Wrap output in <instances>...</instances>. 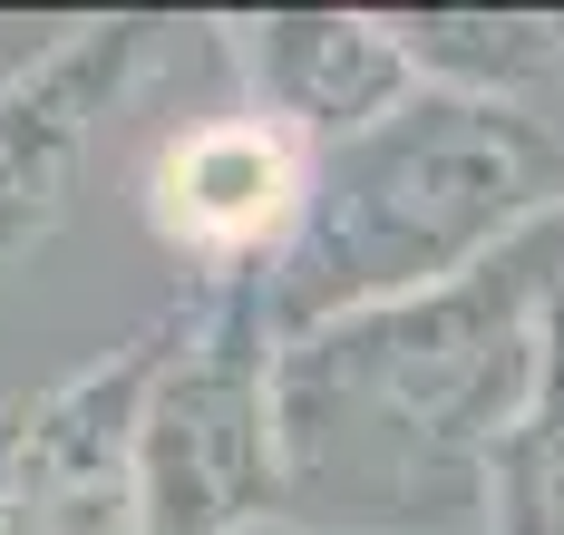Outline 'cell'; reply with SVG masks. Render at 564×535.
Listing matches in <instances>:
<instances>
[{
    "label": "cell",
    "instance_id": "obj_1",
    "mask_svg": "<svg viewBox=\"0 0 564 535\" xmlns=\"http://www.w3.org/2000/svg\"><path fill=\"white\" fill-rule=\"evenodd\" d=\"M564 283V225L467 283L380 302L282 341V526L322 535H487V448L535 370Z\"/></svg>",
    "mask_w": 564,
    "mask_h": 535
},
{
    "label": "cell",
    "instance_id": "obj_2",
    "mask_svg": "<svg viewBox=\"0 0 564 535\" xmlns=\"http://www.w3.org/2000/svg\"><path fill=\"white\" fill-rule=\"evenodd\" d=\"M564 225V108L419 88L399 118L312 156L302 234L282 243L273 321L322 331L380 302L467 283L477 263Z\"/></svg>",
    "mask_w": 564,
    "mask_h": 535
},
{
    "label": "cell",
    "instance_id": "obj_3",
    "mask_svg": "<svg viewBox=\"0 0 564 535\" xmlns=\"http://www.w3.org/2000/svg\"><path fill=\"white\" fill-rule=\"evenodd\" d=\"M282 321L263 273L195 283L166 312V360L137 428L147 535H263L282 526Z\"/></svg>",
    "mask_w": 564,
    "mask_h": 535
},
{
    "label": "cell",
    "instance_id": "obj_4",
    "mask_svg": "<svg viewBox=\"0 0 564 535\" xmlns=\"http://www.w3.org/2000/svg\"><path fill=\"white\" fill-rule=\"evenodd\" d=\"M166 360V312L98 351L78 380L20 400V438L0 468V535H147L137 526V428Z\"/></svg>",
    "mask_w": 564,
    "mask_h": 535
},
{
    "label": "cell",
    "instance_id": "obj_5",
    "mask_svg": "<svg viewBox=\"0 0 564 535\" xmlns=\"http://www.w3.org/2000/svg\"><path fill=\"white\" fill-rule=\"evenodd\" d=\"M147 50H156L147 20H78L40 59L0 68V283L58 234V215L88 176L117 98L137 88Z\"/></svg>",
    "mask_w": 564,
    "mask_h": 535
},
{
    "label": "cell",
    "instance_id": "obj_6",
    "mask_svg": "<svg viewBox=\"0 0 564 535\" xmlns=\"http://www.w3.org/2000/svg\"><path fill=\"white\" fill-rule=\"evenodd\" d=\"M302 205H312V146L292 127H273L263 108L195 118L147 156V225L205 283L273 273L282 243L302 234Z\"/></svg>",
    "mask_w": 564,
    "mask_h": 535
},
{
    "label": "cell",
    "instance_id": "obj_7",
    "mask_svg": "<svg viewBox=\"0 0 564 535\" xmlns=\"http://www.w3.org/2000/svg\"><path fill=\"white\" fill-rule=\"evenodd\" d=\"M234 59L253 78V108L273 127H292L312 156L399 118L419 98V68H409V50H399V30L380 10H263V20H234Z\"/></svg>",
    "mask_w": 564,
    "mask_h": 535
},
{
    "label": "cell",
    "instance_id": "obj_8",
    "mask_svg": "<svg viewBox=\"0 0 564 535\" xmlns=\"http://www.w3.org/2000/svg\"><path fill=\"white\" fill-rule=\"evenodd\" d=\"M390 30L409 50V68H419V88L564 108V20H525V10H399Z\"/></svg>",
    "mask_w": 564,
    "mask_h": 535
},
{
    "label": "cell",
    "instance_id": "obj_9",
    "mask_svg": "<svg viewBox=\"0 0 564 535\" xmlns=\"http://www.w3.org/2000/svg\"><path fill=\"white\" fill-rule=\"evenodd\" d=\"M487 535H564V283L535 321V370L487 448Z\"/></svg>",
    "mask_w": 564,
    "mask_h": 535
},
{
    "label": "cell",
    "instance_id": "obj_10",
    "mask_svg": "<svg viewBox=\"0 0 564 535\" xmlns=\"http://www.w3.org/2000/svg\"><path fill=\"white\" fill-rule=\"evenodd\" d=\"M10 438H20V410H0V468H10Z\"/></svg>",
    "mask_w": 564,
    "mask_h": 535
},
{
    "label": "cell",
    "instance_id": "obj_11",
    "mask_svg": "<svg viewBox=\"0 0 564 535\" xmlns=\"http://www.w3.org/2000/svg\"><path fill=\"white\" fill-rule=\"evenodd\" d=\"M263 535H322V526H263Z\"/></svg>",
    "mask_w": 564,
    "mask_h": 535
}]
</instances>
